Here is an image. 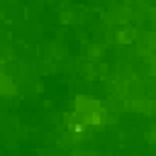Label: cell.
I'll list each match as a JSON object with an SVG mask.
<instances>
[{"instance_id": "1", "label": "cell", "mask_w": 156, "mask_h": 156, "mask_svg": "<svg viewBox=\"0 0 156 156\" xmlns=\"http://www.w3.org/2000/svg\"><path fill=\"white\" fill-rule=\"evenodd\" d=\"M102 102L95 100V98H88V95H80L76 98V115L80 117V122L85 127H93V124H100L102 119Z\"/></svg>"}, {"instance_id": "2", "label": "cell", "mask_w": 156, "mask_h": 156, "mask_svg": "<svg viewBox=\"0 0 156 156\" xmlns=\"http://www.w3.org/2000/svg\"><path fill=\"white\" fill-rule=\"evenodd\" d=\"M124 107L141 115H156V100L154 98H124Z\"/></svg>"}, {"instance_id": "3", "label": "cell", "mask_w": 156, "mask_h": 156, "mask_svg": "<svg viewBox=\"0 0 156 156\" xmlns=\"http://www.w3.org/2000/svg\"><path fill=\"white\" fill-rule=\"evenodd\" d=\"M139 34H141V32H139L136 27L124 24V27H119V29H117V44H136Z\"/></svg>"}, {"instance_id": "4", "label": "cell", "mask_w": 156, "mask_h": 156, "mask_svg": "<svg viewBox=\"0 0 156 156\" xmlns=\"http://www.w3.org/2000/svg\"><path fill=\"white\" fill-rule=\"evenodd\" d=\"M17 93V85H15V78L10 76H0V95H15Z\"/></svg>"}, {"instance_id": "5", "label": "cell", "mask_w": 156, "mask_h": 156, "mask_svg": "<svg viewBox=\"0 0 156 156\" xmlns=\"http://www.w3.org/2000/svg\"><path fill=\"white\" fill-rule=\"evenodd\" d=\"M61 17H63V22H80V15L78 12H71V10H66Z\"/></svg>"}, {"instance_id": "6", "label": "cell", "mask_w": 156, "mask_h": 156, "mask_svg": "<svg viewBox=\"0 0 156 156\" xmlns=\"http://www.w3.org/2000/svg\"><path fill=\"white\" fill-rule=\"evenodd\" d=\"M146 20H149V24H151V29L156 32V10H154V7H151V10L146 12Z\"/></svg>"}]
</instances>
